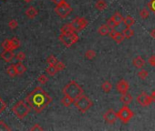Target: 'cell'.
I'll list each match as a JSON object with an SVG mask.
<instances>
[{
  "mask_svg": "<svg viewBox=\"0 0 155 131\" xmlns=\"http://www.w3.org/2000/svg\"><path fill=\"white\" fill-rule=\"evenodd\" d=\"M149 15H150V12L147 8H142V9L140 11V15L142 19H146L149 16Z\"/></svg>",
  "mask_w": 155,
  "mask_h": 131,
  "instance_id": "obj_34",
  "label": "cell"
},
{
  "mask_svg": "<svg viewBox=\"0 0 155 131\" xmlns=\"http://www.w3.org/2000/svg\"><path fill=\"white\" fill-rule=\"evenodd\" d=\"M11 43H12V46H13V49L15 50V49H17L20 46V41L19 39H18L17 37H13L11 39Z\"/></svg>",
  "mask_w": 155,
  "mask_h": 131,
  "instance_id": "obj_31",
  "label": "cell"
},
{
  "mask_svg": "<svg viewBox=\"0 0 155 131\" xmlns=\"http://www.w3.org/2000/svg\"><path fill=\"white\" fill-rule=\"evenodd\" d=\"M30 130L31 131H41V130H43V127L40 126L39 124H35L33 127H32L31 128H30Z\"/></svg>",
  "mask_w": 155,
  "mask_h": 131,
  "instance_id": "obj_42",
  "label": "cell"
},
{
  "mask_svg": "<svg viewBox=\"0 0 155 131\" xmlns=\"http://www.w3.org/2000/svg\"><path fill=\"white\" fill-rule=\"evenodd\" d=\"M62 92H63L64 96H68L71 98V99L75 101L81 95H83L84 90L76 81L71 80L67 86L64 87Z\"/></svg>",
  "mask_w": 155,
  "mask_h": 131,
  "instance_id": "obj_2",
  "label": "cell"
},
{
  "mask_svg": "<svg viewBox=\"0 0 155 131\" xmlns=\"http://www.w3.org/2000/svg\"><path fill=\"white\" fill-rule=\"evenodd\" d=\"M122 34L124 35L125 38H130L132 37L134 35V31L130 28V27H125L123 30H122Z\"/></svg>",
  "mask_w": 155,
  "mask_h": 131,
  "instance_id": "obj_24",
  "label": "cell"
},
{
  "mask_svg": "<svg viewBox=\"0 0 155 131\" xmlns=\"http://www.w3.org/2000/svg\"><path fill=\"white\" fill-rule=\"evenodd\" d=\"M2 47L5 50H14L13 46H12V43H11V39H6L2 43Z\"/></svg>",
  "mask_w": 155,
  "mask_h": 131,
  "instance_id": "obj_26",
  "label": "cell"
},
{
  "mask_svg": "<svg viewBox=\"0 0 155 131\" xmlns=\"http://www.w3.org/2000/svg\"><path fill=\"white\" fill-rule=\"evenodd\" d=\"M120 101L123 105L128 106V105H130V103H132V96L130 94H128V93L122 95L120 96Z\"/></svg>",
  "mask_w": 155,
  "mask_h": 131,
  "instance_id": "obj_16",
  "label": "cell"
},
{
  "mask_svg": "<svg viewBox=\"0 0 155 131\" xmlns=\"http://www.w3.org/2000/svg\"><path fill=\"white\" fill-rule=\"evenodd\" d=\"M59 40L66 47H71L73 45L78 43L79 37L77 32H73L69 33V34H60L59 36Z\"/></svg>",
  "mask_w": 155,
  "mask_h": 131,
  "instance_id": "obj_5",
  "label": "cell"
},
{
  "mask_svg": "<svg viewBox=\"0 0 155 131\" xmlns=\"http://www.w3.org/2000/svg\"><path fill=\"white\" fill-rule=\"evenodd\" d=\"M38 11L37 10V8H35L34 6H29L26 10V15L30 19L35 18L38 15Z\"/></svg>",
  "mask_w": 155,
  "mask_h": 131,
  "instance_id": "obj_14",
  "label": "cell"
},
{
  "mask_svg": "<svg viewBox=\"0 0 155 131\" xmlns=\"http://www.w3.org/2000/svg\"><path fill=\"white\" fill-rule=\"evenodd\" d=\"M148 62H149V64L151 66V67H154V65H155V56H151L150 58L148 59Z\"/></svg>",
  "mask_w": 155,
  "mask_h": 131,
  "instance_id": "obj_43",
  "label": "cell"
},
{
  "mask_svg": "<svg viewBox=\"0 0 155 131\" xmlns=\"http://www.w3.org/2000/svg\"><path fill=\"white\" fill-rule=\"evenodd\" d=\"M24 1H25V2H27V3H30V2L32 1V0H24Z\"/></svg>",
  "mask_w": 155,
  "mask_h": 131,
  "instance_id": "obj_47",
  "label": "cell"
},
{
  "mask_svg": "<svg viewBox=\"0 0 155 131\" xmlns=\"http://www.w3.org/2000/svg\"><path fill=\"white\" fill-rule=\"evenodd\" d=\"M151 98H152L153 102H155V89H154V90H152V92H151Z\"/></svg>",
  "mask_w": 155,
  "mask_h": 131,
  "instance_id": "obj_46",
  "label": "cell"
},
{
  "mask_svg": "<svg viewBox=\"0 0 155 131\" xmlns=\"http://www.w3.org/2000/svg\"><path fill=\"white\" fill-rule=\"evenodd\" d=\"M123 24L126 26V27H130L135 24V19L132 18V16L128 15L125 18H123Z\"/></svg>",
  "mask_w": 155,
  "mask_h": 131,
  "instance_id": "obj_23",
  "label": "cell"
},
{
  "mask_svg": "<svg viewBox=\"0 0 155 131\" xmlns=\"http://www.w3.org/2000/svg\"><path fill=\"white\" fill-rule=\"evenodd\" d=\"M116 89L119 93H120L121 95L127 94L129 89H130V84L129 82L125 79H121L120 80L118 83L116 84Z\"/></svg>",
  "mask_w": 155,
  "mask_h": 131,
  "instance_id": "obj_11",
  "label": "cell"
},
{
  "mask_svg": "<svg viewBox=\"0 0 155 131\" xmlns=\"http://www.w3.org/2000/svg\"><path fill=\"white\" fill-rule=\"evenodd\" d=\"M16 69H17L18 75H22V74H24L27 71V68L21 63V61H19L18 63L16 64Z\"/></svg>",
  "mask_w": 155,
  "mask_h": 131,
  "instance_id": "obj_21",
  "label": "cell"
},
{
  "mask_svg": "<svg viewBox=\"0 0 155 131\" xmlns=\"http://www.w3.org/2000/svg\"><path fill=\"white\" fill-rule=\"evenodd\" d=\"M148 75H149V73L147 72V70H144V69L140 70L138 72V77L142 80H144V79H146L147 77H148Z\"/></svg>",
  "mask_w": 155,
  "mask_h": 131,
  "instance_id": "obj_32",
  "label": "cell"
},
{
  "mask_svg": "<svg viewBox=\"0 0 155 131\" xmlns=\"http://www.w3.org/2000/svg\"><path fill=\"white\" fill-rule=\"evenodd\" d=\"M46 72H47V74H48L50 76L53 77V76L56 75L57 72H58V69H57L56 66L50 65V67H47V68H46Z\"/></svg>",
  "mask_w": 155,
  "mask_h": 131,
  "instance_id": "obj_25",
  "label": "cell"
},
{
  "mask_svg": "<svg viewBox=\"0 0 155 131\" xmlns=\"http://www.w3.org/2000/svg\"><path fill=\"white\" fill-rule=\"evenodd\" d=\"M150 35H151V37L152 38H154V39H155V28H153V29L151 31Z\"/></svg>",
  "mask_w": 155,
  "mask_h": 131,
  "instance_id": "obj_45",
  "label": "cell"
},
{
  "mask_svg": "<svg viewBox=\"0 0 155 131\" xmlns=\"http://www.w3.org/2000/svg\"><path fill=\"white\" fill-rule=\"evenodd\" d=\"M47 64L48 65H53V66H55L57 63H58V59H57V57L55 56H53V55H51V56H50L47 58Z\"/></svg>",
  "mask_w": 155,
  "mask_h": 131,
  "instance_id": "obj_30",
  "label": "cell"
},
{
  "mask_svg": "<svg viewBox=\"0 0 155 131\" xmlns=\"http://www.w3.org/2000/svg\"><path fill=\"white\" fill-rule=\"evenodd\" d=\"M11 128L4 121H0V131H10Z\"/></svg>",
  "mask_w": 155,
  "mask_h": 131,
  "instance_id": "obj_36",
  "label": "cell"
},
{
  "mask_svg": "<svg viewBox=\"0 0 155 131\" xmlns=\"http://www.w3.org/2000/svg\"><path fill=\"white\" fill-rule=\"evenodd\" d=\"M110 27L108 26L107 24H105V25H101V26L98 28V33L101 35V36H106V35H108L110 34Z\"/></svg>",
  "mask_w": 155,
  "mask_h": 131,
  "instance_id": "obj_18",
  "label": "cell"
},
{
  "mask_svg": "<svg viewBox=\"0 0 155 131\" xmlns=\"http://www.w3.org/2000/svg\"><path fill=\"white\" fill-rule=\"evenodd\" d=\"M154 68H155V65H154Z\"/></svg>",
  "mask_w": 155,
  "mask_h": 131,
  "instance_id": "obj_48",
  "label": "cell"
},
{
  "mask_svg": "<svg viewBox=\"0 0 155 131\" xmlns=\"http://www.w3.org/2000/svg\"><path fill=\"white\" fill-rule=\"evenodd\" d=\"M95 56H96V52L93 50V49H89V50H87L86 53H85V57L88 60L93 59Z\"/></svg>",
  "mask_w": 155,
  "mask_h": 131,
  "instance_id": "obj_28",
  "label": "cell"
},
{
  "mask_svg": "<svg viewBox=\"0 0 155 131\" xmlns=\"http://www.w3.org/2000/svg\"><path fill=\"white\" fill-rule=\"evenodd\" d=\"M55 13L58 15L60 18L64 19V18H66L67 16L72 12V7L70 6V5L67 2H65L61 5H59V6H57L55 7V9H54Z\"/></svg>",
  "mask_w": 155,
  "mask_h": 131,
  "instance_id": "obj_7",
  "label": "cell"
},
{
  "mask_svg": "<svg viewBox=\"0 0 155 131\" xmlns=\"http://www.w3.org/2000/svg\"><path fill=\"white\" fill-rule=\"evenodd\" d=\"M0 56L6 62H11L12 59L15 57V55L13 53V50H4L1 53V55H0Z\"/></svg>",
  "mask_w": 155,
  "mask_h": 131,
  "instance_id": "obj_13",
  "label": "cell"
},
{
  "mask_svg": "<svg viewBox=\"0 0 155 131\" xmlns=\"http://www.w3.org/2000/svg\"><path fill=\"white\" fill-rule=\"evenodd\" d=\"M61 103L64 106H66V108H69L70 106L73 103H74V100L71 99V98L68 96H64L61 99Z\"/></svg>",
  "mask_w": 155,
  "mask_h": 131,
  "instance_id": "obj_20",
  "label": "cell"
},
{
  "mask_svg": "<svg viewBox=\"0 0 155 131\" xmlns=\"http://www.w3.org/2000/svg\"><path fill=\"white\" fill-rule=\"evenodd\" d=\"M25 101L35 112L40 113L52 102V98L42 87H37L27 96Z\"/></svg>",
  "mask_w": 155,
  "mask_h": 131,
  "instance_id": "obj_1",
  "label": "cell"
},
{
  "mask_svg": "<svg viewBox=\"0 0 155 131\" xmlns=\"http://www.w3.org/2000/svg\"><path fill=\"white\" fill-rule=\"evenodd\" d=\"M107 25L110 27V28H115L116 27L119 26V25L116 23V21L112 18V16H111L110 18H109V19L107 20Z\"/></svg>",
  "mask_w": 155,
  "mask_h": 131,
  "instance_id": "obj_33",
  "label": "cell"
},
{
  "mask_svg": "<svg viewBox=\"0 0 155 131\" xmlns=\"http://www.w3.org/2000/svg\"><path fill=\"white\" fill-rule=\"evenodd\" d=\"M51 1L56 5V6H59V5H61L63 3L66 2V0H51Z\"/></svg>",
  "mask_w": 155,
  "mask_h": 131,
  "instance_id": "obj_44",
  "label": "cell"
},
{
  "mask_svg": "<svg viewBox=\"0 0 155 131\" xmlns=\"http://www.w3.org/2000/svg\"><path fill=\"white\" fill-rule=\"evenodd\" d=\"M6 108V104L5 103V101L0 97V114H1Z\"/></svg>",
  "mask_w": 155,
  "mask_h": 131,
  "instance_id": "obj_41",
  "label": "cell"
},
{
  "mask_svg": "<svg viewBox=\"0 0 155 131\" xmlns=\"http://www.w3.org/2000/svg\"><path fill=\"white\" fill-rule=\"evenodd\" d=\"M38 81L41 85H45V84L47 83V82L48 81V77H47L46 75H41V76H39V77H38Z\"/></svg>",
  "mask_w": 155,
  "mask_h": 131,
  "instance_id": "obj_35",
  "label": "cell"
},
{
  "mask_svg": "<svg viewBox=\"0 0 155 131\" xmlns=\"http://www.w3.org/2000/svg\"><path fill=\"white\" fill-rule=\"evenodd\" d=\"M73 32H75V30H74V28H73L71 23L63 25L60 28L61 34H69V33H73Z\"/></svg>",
  "mask_w": 155,
  "mask_h": 131,
  "instance_id": "obj_15",
  "label": "cell"
},
{
  "mask_svg": "<svg viewBox=\"0 0 155 131\" xmlns=\"http://www.w3.org/2000/svg\"><path fill=\"white\" fill-rule=\"evenodd\" d=\"M110 37L115 41L116 43H118V44H120L122 41H123V39L125 38V37H124V35L122 34V33H120V32H118V31H116V30H114V29H112V30H110Z\"/></svg>",
  "mask_w": 155,
  "mask_h": 131,
  "instance_id": "obj_12",
  "label": "cell"
},
{
  "mask_svg": "<svg viewBox=\"0 0 155 131\" xmlns=\"http://www.w3.org/2000/svg\"><path fill=\"white\" fill-rule=\"evenodd\" d=\"M118 115V118L123 122L124 124H127L129 123V121L132 118V117L134 116V113L130 110V108H129L128 106H123L122 108L119 110V112L117 113Z\"/></svg>",
  "mask_w": 155,
  "mask_h": 131,
  "instance_id": "obj_6",
  "label": "cell"
},
{
  "mask_svg": "<svg viewBox=\"0 0 155 131\" xmlns=\"http://www.w3.org/2000/svg\"><path fill=\"white\" fill-rule=\"evenodd\" d=\"M55 66H56L57 69H58V71H62L65 69V68H66V65L61 61H58V63H57Z\"/></svg>",
  "mask_w": 155,
  "mask_h": 131,
  "instance_id": "obj_38",
  "label": "cell"
},
{
  "mask_svg": "<svg viewBox=\"0 0 155 131\" xmlns=\"http://www.w3.org/2000/svg\"><path fill=\"white\" fill-rule=\"evenodd\" d=\"M148 7L151 12H153L155 14V0H151V1L148 3Z\"/></svg>",
  "mask_w": 155,
  "mask_h": 131,
  "instance_id": "obj_40",
  "label": "cell"
},
{
  "mask_svg": "<svg viewBox=\"0 0 155 131\" xmlns=\"http://www.w3.org/2000/svg\"><path fill=\"white\" fill-rule=\"evenodd\" d=\"M103 118L105 119V121L107 122L108 124L112 125L116 122V120L118 118V115L115 111H114V109L110 108L103 115Z\"/></svg>",
  "mask_w": 155,
  "mask_h": 131,
  "instance_id": "obj_10",
  "label": "cell"
},
{
  "mask_svg": "<svg viewBox=\"0 0 155 131\" xmlns=\"http://www.w3.org/2000/svg\"><path fill=\"white\" fill-rule=\"evenodd\" d=\"M95 7L99 11H103L108 7V4L106 3L105 0H98L95 4Z\"/></svg>",
  "mask_w": 155,
  "mask_h": 131,
  "instance_id": "obj_19",
  "label": "cell"
},
{
  "mask_svg": "<svg viewBox=\"0 0 155 131\" xmlns=\"http://www.w3.org/2000/svg\"><path fill=\"white\" fill-rule=\"evenodd\" d=\"M132 63H133L134 67L136 68H142L143 66H144V64H145V61H144V59L142 58V56H136L135 58L133 59Z\"/></svg>",
  "mask_w": 155,
  "mask_h": 131,
  "instance_id": "obj_17",
  "label": "cell"
},
{
  "mask_svg": "<svg viewBox=\"0 0 155 131\" xmlns=\"http://www.w3.org/2000/svg\"><path fill=\"white\" fill-rule=\"evenodd\" d=\"M74 106L78 108L79 112L86 113L93 106V102L89 99L87 96L81 95L79 98H77L74 101Z\"/></svg>",
  "mask_w": 155,
  "mask_h": 131,
  "instance_id": "obj_4",
  "label": "cell"
},
{
  "mask_svg": "<svg viewBox=\"0 0 155 131\" xmlns=\"http://www.w3.org/2000/svg\"><path fill=\"white\" fill-rule=\"evenodd\" d=\"M88 20L84 18H75L71 21L72 27L77 33L82 31L88 26Z\"/></svg>",
  "mask_w": 155,
  "mask_h": 131,
  "instance_id": "obj_8",
  "label": "cell"
},
{
  "mask_svg": "<svg viewBox=\"0 0 155 131\" xmlns=\"http://www.w3.org/2000/svg\"><path fill=\"white\" fill-rule=\"evenodd\" d=\"M101 88L102 90L105 92V93H109L111 91V89H112V85L110 83L109 81H105L104 83L101 85Z\"/></svg>",
  "mask_w": 155,
  "mask_h": 131,
  "instance_id": "obj_27",
  "label": "cell"
},
{
  "mask_svg": "<svg viewBox=\"0 0 155 131\" xmlns=\"http://www.w3.org/2000/svg\"><path fill=\"white\" fill-rule=\"evenodd\" d=\"M30 109H31V108L29 106V105L28 103H26V101H24V100L18 101L12 108L14 114L19 119H23L24 118H26L28 115V113L30 112Z\"/></svg>",
  "mask_w": 155,
  "mask_h": 131,
  "instance_id": "obj_3",
  "label": "cell"
},
{
  "mask_svg": "<svg viewBox=\"0 0 155 131\" xmlns=\"http://www.w3.org/2000/svg\"><path fill=\"white\" fill-rule=\"evenodd\" d=\"M18 26V21L16 20V19H12V20H10L9 23H8V27H9V28H11V29L17 28Z\"/></svg>",
  "mask_w": 155,
  "mask_h": 131,
  "instance_id": "obj_37",
  "label": "cell"
},
{
  "mask_svg": "<svg viewBox=\"0 0 155 131\" xmlns=\"http://www.w3.org/2000/svg\"><path fill=\"white\" fill-rule=\"evenodd\" d=\"M112 18L116 21V23H117L118 25H120L121 22H123V18H122V15H121L120 13H119V12H116L115 14H114V15H112Z\"/></svg>",
  "mask_w": 155,
  "mask_h": 131,
  "instance_id": "obj_29",
  "label": "cell"
},
{
  "mask_svg": "<svg viewBox=\"0 0 155 131\" xmlns=\"http://www.w3.org/2000/svg\"><path fill=\"white\" fill-rule=\"evenodd\" d=\"M6 73L8 74V76L11 77H15L18 75L17 73V69H16V65H11L8 68H6Z\"/></svg>",
  "mask_w": 155,
  "mask_h": 131,
  "instance_id": "obj_22",
  "label": "cell"
},
{
  "mask_svg": "<svg viewBox=\"0 0 155 131\" xmlns=\"http://www.w3.org/2000/svg\"><path fill=\"white\" fill-rule=\"evenodd\" d=\"M136 100H137V103L140 104L142 106H149L150 105H151V103H153L151 96L147 94L146 92H142L137 96Z\"/></svg>",
  "mask_w": 155,
  "mask_h": 131,
  "instance_id": "obj_9",
  "label": "cell"
},
{
  "mask_svg": "<svg viewBox=\"0 0 155 131\" xmlns=\"http://www.w3.org/2000/svg\"><path fill=\"white\" fill-rule=\"evenodd\" d=\"M16 57H17V59L18 60V61H24L25 60V58H26V55H25V53L24 52H18V55L16 56Z\"/></svg>",
  "mask_w": 155,
  "mask_h": 131,
  "instance_id": "obj_39",
  "label": "cell"
}]
</instances>
